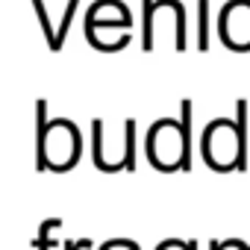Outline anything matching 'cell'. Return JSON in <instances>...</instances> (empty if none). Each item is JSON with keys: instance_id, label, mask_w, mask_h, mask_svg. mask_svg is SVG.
I'll return each mask as SVG.
<instances>
[{"instance_id": "6da1fadb", "label": "cell", "mask_w": 250, "mask_h": 250, "mask_svg": "<svg viewBox=\"0 0 250 250\" xmlns=\"http://www.w3.org/2000/svg\"><path fill=\"white\" fill-rule=\"evenodd\" d=\"M206 139H215V150H206L209 153V162L215 159L218 168H229L232 162H238L241 145H238V136H235V130L229 127V124H218L215 130H209Z\"/></svg>"}]
</instances>
